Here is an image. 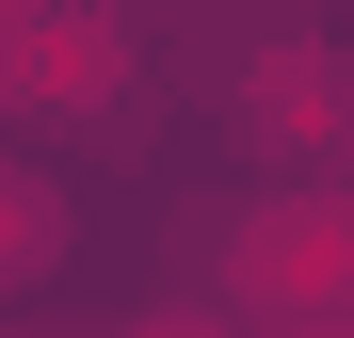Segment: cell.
I'll use <instances>...</instances> for the list:
<instances>
[{
	"label": "cell",
	"mask_w": 354,
	"mask_h": 338,
	"mask_svg": "<svg viewBox=\"0 0 354 338\" xmlns=\"http://www.w3.org/2000/svg\"><path fill=\"white\" fill-rule=\"evenodd\" d=\"M242 306H306V338L354 322V209H258L242 225Z\"/></svg>",
	"instance_id": "1"
},
{
	"label": "cell",
	"mask_w": 354,
	"mask_h": 338,
	"mask_svg": "<svg viewBox=\"0 0 354 338\" xmlns=\"http://www.w3.org/2000/svg\"><path fill=\"white\" fill-rule=\"evenodd\" d=\"M48 242H65V209H48V194L17 178V161H0V274H32Z\"/></svg>",
	"instance_id": "2"
},
{
	"label": "cell",
	"mask_w": 354,
	"mask_h": 338,
	"mask_svg": "<svg viewBox=\"0 0 354 338\" xmlns=\"http://www.w3.org/2000/svg\"><path fill=\"white\" fill-rule=\"evenodd\" d=\"M145 338H225V322H145Z\"/></svg>",
	"instance_id": "3"
},
{
	"label": "cell",
	"mask_w": 354,
	"mask_h": 338,
	"mask_svg": "<svg viewBox=\"0 0 354 338\" xmlns=\"http://www.w3.org/2000/svg\"><path fill=\"white\" fill-rule=\"evenodd\" d=\"M338 338H354V322H338Z\"/></svg>",
	"instance_id": "4"
}]
</instances>
